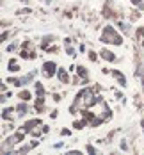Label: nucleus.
Here are the masks:
<instances>
[{"label":"nucleus","mask_w":144,"mask_h":155,"mask_svg":"<svg viewBox=\"0 0 144 155\" xmlns=\"http://www.w3.org/2000/svg\"><path fill=\"white\" fill-rule=\"evenodd\" d=\"M107 39H110V43H114V45H121V38H119V34H116L112 27H107V29L103 31L101 41H105V43H107Z\"/></svg>","instance_id":"nucleus-1"},{"label":"nucleus","mask_w":144,"mask_h":155,"mask_svg":"<svg viewBox=\"0 0 144 155\" xmlns=\"http://www.w3.org/2000/svg\"><path fill=\"white\" fill-rule=\"evenodd\" d=\"M29 96H30V94L27 93V91H21V93H20V98H21V100H29Z\"/></svg>","instance_id":"nucleus-5"},{"label":"nucleus","mask_w":144,"mask_h":155,"mask_svg":"<svg viewBox=\"0 0 144 155\" xmlns=\"http://www.w3.org/2000/svg\"><path fill=\"white\" fill-rule=\"evenodd\" d=\"M43 70H45V77H52L53 71H55V64H53V62H46V64L43 66Z\"/></svg>","instance_id":"nucleus-2"},{"label":"nucleus","mask_w":144,"mask_h":155,"mask_svg":"<svg viewBox=\"0 0 144 155\" xmlns=\"http://www.w3.org/2000/svg\"><path fill=\"white\" fill-rule=\"evenodd\" d=\"M101 55H103V59H107V61H114V59H116V57H114V54L109 52V50H103V52H101Z\"/></svg>","instance_id":"nucleus-3"},{"label":"nucleus","mask_w":144,"mask_h":155,"mask_svg":"<svg viewBox=\"0 0 144 155\" xmlns=\"http://www.w3.org/2000/svg\"><path fill=\"white\" fill-rule=\"evenodd\" d=\"M59 78H61V82H68V73L64 70H61L59 71Z\"/></svg>","instance_id":"nucleus-4"}]
</instances>
